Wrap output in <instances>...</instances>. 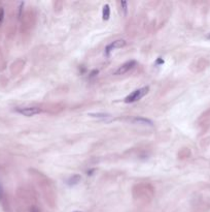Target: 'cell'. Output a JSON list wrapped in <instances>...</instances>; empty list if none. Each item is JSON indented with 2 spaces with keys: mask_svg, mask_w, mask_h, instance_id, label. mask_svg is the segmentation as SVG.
I'll return each instance as SVG.
<instances>
[{
  "mask_svg": "<svg viewBox=\"0 0 210 212\" xmlns=\"http://www.w3.org/2000/svg\"><path fill=\"white\" fill-rule=\"evenodd\" d=\"M148 90H149V88L147 86L146 87H142V88H140V89L135 90V91L130 93V94L128 95L126 98H125V103H127V104L135 103V101L139 100L140 98H142L144 95L148 92Z\"/></svg>",
  "mask_w": 210,
  "mask_h": 212,
  "instance_id": "1",
  "label": "cell"
},
{
  "mask_svg": "<svg viewBox=\"0 0 210 212\" xmlns=\"http://www.w3.org/2000/svg\"><path fill=\"white\" fill-rule=\"evenodd\" d=\"M137 65V61L136 60H129L125 63L122 64L121 66H118V69L114 72V76H122L127 73L128 72H130L131 69H133L134 67Z\"/></svg>",
  "mask_w": 210,
  "mask_h": 212,
  "instance_id": "2",
  "label": "cell"
},
{
  "mask_svg": "<svg viewBox=\"0 0 210 212\" xmlns=\"http://www.w3.org/2000/svg\"><path fill=\"white\" fill-rule=\"evenodd\" d=\"M16 111L24 116L31 117V116L41 113V109H39L38 107H18L16 109Z\"/></svg>",
  "mask_w": 210,
  "mask_h": 212,
  "instance_id": "3",
  "label": "cell"
},
{
  "mask_svg": "<svg viewBox=\"0 0 210 212\" xmlns=\"http://www.w3.org/2000/svg\"><path fill=\"white\" fill-rule=\"evenodd\" d=\"M124 46H126V41H125V39H118V41H112L111 44H109L108 46L106 47V49H105V54L107 56H109V54L112 51L120 49V48H123Z\"/></svg>",
  "mask_w": 210,
  "mask_h": 212,
  "instance_id": "4",
  "label": "cell"
},
{
  "mask_svg": "<svg viewBox=\"0 0 210 212\" xmlns=\"http://www.w3.org/2000/svg\"><path fill=\"white\" fill-rule=\"evenodd\" d=\"M81 176H79V175H73V176L69 177L66 180V183H67V185L73 186V185L77 184L78 182H81Z\"/></svg>",
  "mask_w": 210,
  "mask_h": 212,
  "instance_id": "5",
  "label": "cell"
},
{
  "mask_svg": "<svg viewBox=\"0 0 210 212\" xmlns=\"http://www.w3.org/2000/svg\"><path fill=\"white\" fill-rule=\"evenodd\" d=\"M102 17L103 20H108L110 17V7L108 4H105L103 6V10H102Z\"/></svg>",
  "mask_w": 210,
  "mask_h": 212,
  "instance_id": "6",
  "label": "cell"
},
{
  "mask_svg": "<svg viewBox=\"0 0 210 212\" xmlns=\"http://www.w3.org/2000/svg\"><path fill=\"white\" fill-rule=\"evenodd\" d=\"M90 116L95 118H98V119H102V120H106L107 118H111V116L109 114H104V113H96V114H90Z\"/></svg>",
  "mask_w": 210,
  "mask_h": 212,
  "instance_id": "7",
  "label": "cell"
},
{
  "mask_svg": "<svg viewBox=\"0 0 210 212\" xmlns=\"http://www.w3.org/2000/svg\"><path fill=\"white\" fill-rule=\"evenodd\" d=\"M135 122L138 123H142V124H148V125H152V122L148 119H145V118H135L134 119Z\"/></svg>",
  "mask_w": 210,
  "mask_h": 212,
  "instance_id": "8",
  "label": "cell"
},
{
  "mask_svg": "<svg viewBox=\"0 0 210 212\" xmlns=\"http://www.w3.org/2000/svg\"><path fill=\"white\" fill-rule=\"evenodd\" d=\"M120 4H121V8L123 10L124 14H126L127 13V8H128V3L126 1H121Z\"/></svg>",
  "mask_w": 210,
  "mask_h": 212,
  "instance_id": "9",
  "label": "cell"
},
{
  "mask_svg": "<svg viewBox=\"0 0 210 212\" xmlns=\"http://www.w3.org/2000/svg\"><path fill=\"white\" fill-rule=\"evenodd\" d=\"M3 20V10H0V23L2 22Z\"/></svg>",
  "mask_w": 210,
  "mask_h": 212,
  "instance_id": "10",
  "label": "cell"
},
{
  "mask_svg": "<svg viewBox=\"0 0 210 212\" xmlns=\"http://www.w3.org/2000/svg\"><path fill=\"white\" fill-rule=\"evenodd\" d=\"M157 63H159V64H162V63H164V60H163V59H158Z\"/></svg>",
  "mask_w": 210,
  "mask_h": 212,
  "instance_id": "11",
  "label": "cell"
},
{
  "mask_svg": "<svg viewBox=\"0 0 210 212\" xmlns=\"http://www.w3.org/2000/svg\"><path fill=\"white\" fill-rule=\"evenodd\" d=\"M74 212H81V211H74Z\"/></svg>",
  "mask_w": 210,
  "mask_h": 212,
  "instance_id": "12",
  "label": "cell"
}]
</instances>
